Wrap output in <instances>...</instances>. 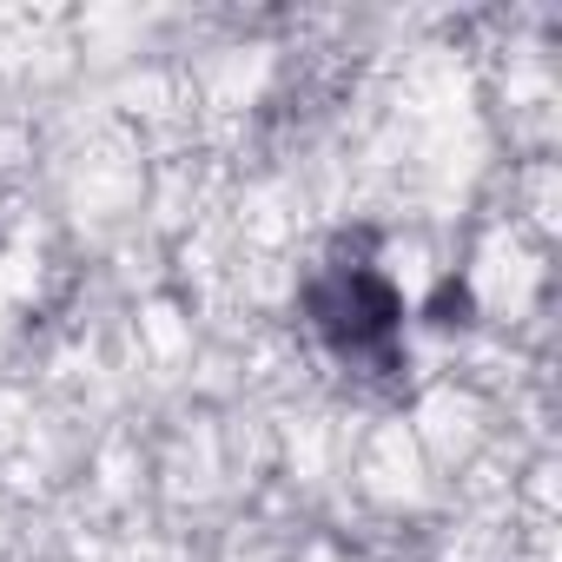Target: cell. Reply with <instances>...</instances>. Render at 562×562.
Returning a JSON list of instances; mask_svg holds the SVG:
<instances>
[{
	"label": "cell",
	"mask_w": 562,
	"mask_h": 562,
	"mask_svg": "<svg viewBox=\"0 0 562 562\" xmlns=\"http://www.w3.org/2000/svg\"><path fill=\"white\" fill-rule=\"evenodd\" d=\"M305 318H312L318 345L351 371L391 378L404 358V299L364 251L325 258V271L305 285Z\"/></svg>",
	"instance_id": "6da1fadb"
}]
</instances>
